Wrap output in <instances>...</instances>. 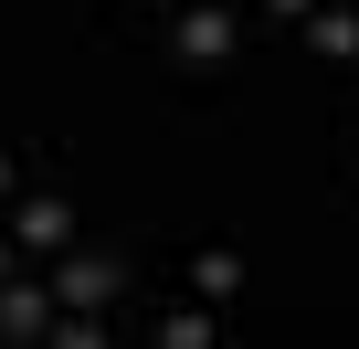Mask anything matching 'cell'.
<instances>
[{"mask_svg":"<svg viewBox=\"0 0 359 349\" xmlns=\"http://www.w3.org/2000/svg\"><path fill=\"white\" fill-rule=\"evenodd\" d=\"M0 275H11V233H0Z\"/></svg>","mask_w":359,"mask_h":349,"instance_id":"30bf717a","label":"cell"},{"mask_svg":"<svg viewBox=\"0 0 359 349\" xmlns=\"http://www.w3.org/2000/svg\"><path fill=\"white\" fill-rule=\"evenodd\" d=\"M264 11H285V22H306V11H317V0H264Z\"/></svg>","mask_w":359,"mask_h":349,"instance_id":"ba28073f","label":"cell"},{"mask_svg":"<svg viewBox=\"0 0 359 349\" xmlns=\"http://www.w3.org/2000/svg\"><path fill=\"white\" fill-rule=\"evenodd\" d=\"M233 43H243V22L222 11V0H180V22H169V64L212 74V64H233Z\"/></svg>","mask_w":359,"mask_h":349,"instance_id":"6da1fadb","label":"cell"},{"mask_svg":"<svg viewBox=\"0 0 359 349\" xmlns=\"http://www.w3.org/2000/svg\"><path fill=\"white\" fill-rule=\"evenodd\" d=\"M191 286H201V307L243 296V254H233V244H201V254H191Z\"/></svg>","mask_w":359,"mask_h":349,"instance_id":"8992f818","label":"cell"},{"mask_svg":"<svg viewBox=\"0 0 359 349\" xmlns=\"http://www.w3.org/2000/svg\"><path fill=\"white\" fill-rule=\"evenodd\" d=\"M306 53L359 64V0H317V11H306Z\"/></svg>","mask_w":359,"mask_h":349,"instance_id":"3957f363","label":"cell"},{"mask_svg":"<svg viewBox=\"0 0 359 349\" xmlns=\"http://www.w3.org/2000/svg\"><path fill=\"white\" fill-rule=\"evenodd\" d=\"M0 202H11V148H0Z\"/></svg>","mask_w":359,"mask_h":349,"instance_id":"9c48e42d","label":"cell"},{"mask_svg":"<svg viewBox=\"0 0 359 349\" xmlns=\"http://www.w3.org/2000/svg\"><path fill=\"white\" fill-rule=\"evenodd\" d=\"M106 296H116V254H64L53 307H106Z\"/></svg>","mask_w":359,"mask_h":349,"instance_id":"277c9868","label":"cell"},{"mask_svg":"<svg viewBox=\"0 0 359 349\" xmlns=\"http://www.w3.org/2000/svg\"><path fill=\"white\" fill-rule=\"evenodd\" d=\"M0 338H53V286H11L0 275Z\"/></svg>","mask_w":359,"mask_h":349,"instance_id":"5b68a950","label":"cell"},{"mask_svg":"<svg viewBox=\"0 0 359 349\" xmlns=\"http://www.w3.org/2000/svg\"><path fill=\"white\" fill-rule=\"evenodd\" d=\"M11 244H32V254H64V244H74V202H64V191H32V202H11Z\"/></svg>","mask_w":359,"mask_h":349,"instance_id":"7a4b0ae2","label":"cell"},{"mask_svg":"<svg viewBox=\"0 0 359 349\" xmlns=\"http://www.w3.org/2000/svg\"><path fill=\"white\" fill-rule=\"evenodd\" d=\"M148 338H158V349H212V338H222V317H212V307H169Z\"/></svg>","mask_w":359,"mask_h":349,"instance_id":"52a82bcc","label":"cell"}]
</instances>
